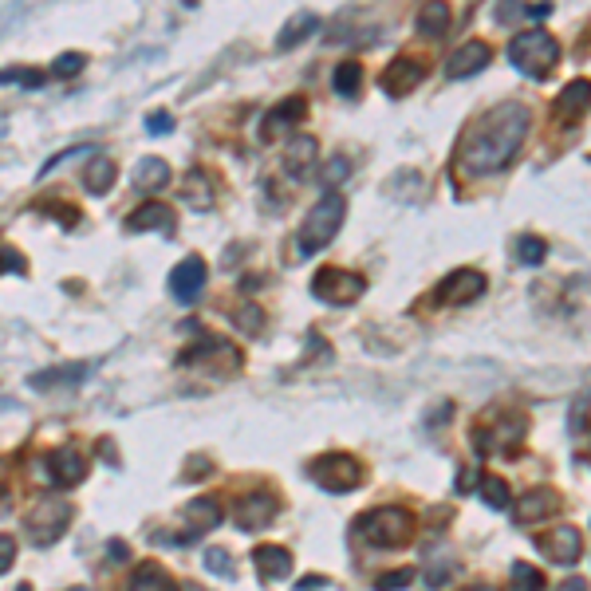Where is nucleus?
<instances>
[{
  "instance_id": "14",
  "label": "nucleus",
  "mask_w": 591,
  "mask_h": 591,
  "mask_svg": "<svg viewBox=\"0 0 591 591\" xmlns=\"http://www.w3.org/2000/svg\"><path fill=\"white\" fill-rule=\"evenodd\" d=\"M489 60H493L489 44L470 40V44H461V48L446 60V75H450V79H470V75L481 72V67H489Z\"/></svg>"
},
{
  "instance_id": "50",
  "label": "nucleus",
  "mask_w": 591,
  "mask_h": 591,
  "mask_svg": "<svg viewBox=\"0 0 591 591\" xmlns=\"http://www.w3.org/2000/svg\"><path fill=\"white\" fill-rule=\"evenodd\" d=\"M461 591H497L493 584H470V587H461Z\"/></svg>"
},
{
  "instance_id": "47",
  "label": "nucleus",
  "mask_w": 591,
  "mask_h": 591,
  "mask_svg": "<svg viewBox=\"0 0 591 591\" xmlns=\"http://www.w3.org/2000/svg\"><path fill=\"white\" fill-rule=\"evenodd\" d=\"M324 587V579L320 576H312V579H300V584H296V591H320Z\"/></svg>"
},
{
  "instance_id": "52",
  "label": "nucleus",
  "mask_w": 591,
  "mask_h": 591,
  "mask_svg": "<svg viewBox=\"0 0 591 591\" xmlns=\"http://www.w3.org/2000/svg\"><path fill=\"white\" fill-rule=\"evenodd\" d=\"M72 591H87V587H72Z\"/></svg>"
},
{
  "instance_id": "17",
  "label": "nucleus",
  "mask_w": 591,
  "mask_h": 591,
  "mask_svg": "<svg viewBox=\"0 0 591 591\" xmlns=\"http://www.w3.org/2000/svg\"><path fill=\"white\" fill-rule=\"evenodd\" d=\"M174 233V209L162 206V201H146L127 218V233Z\"/></svg>"
},
{
  "instance_id": "9",
  "label": "nucleus",
  "mask_w": 591,
  "mask_h": 591,
  "mask_svg": "<svg viewBox=\"0 0 591 591\" xmlns=\"http://www.w3.org/2000/svg\"><path fill=\"white\" fill-rule=\"evenodd\" d=\"M481 292H485V276H481V272H477V268H458V272H450V276L438 284V304L458 308V304H473Z\"/></svg>"
},
{
  "instance_id": "45",
  "label": "nucleus",
  "mask_w": 591,
  "mask_h": 591,
  "mask_svg": "<svg viewBox=\"0 0 591 591\" xmlns=\"http://www.w3.org/2000/svg\"><path fill=\"white\" fill-rule=\"evenodd\" d=\"M525 16L528 20H544V16H552V5H532V8L525 5Z\"/></svg>"
},
{
  "instance_id": "3",
  "label": "nucleus",
  "mask_w": 591,
  "mask_h": 591,
  "mask_svg": "<svg viewBox=\"0 0 591 591\" xmlns=\"http://www.w3.org/2000/svg\"><path fill=\"white\" fill-rule=\"evenodd\" d=\"M509 60H513L517 72H525L528 79H548L552 67L560 63V44H556V36H548L544 28H528V32H520V36H513V44H509Z\"/></svg>"
},
{
  "instance_id": "15",
  "label": "nucleus",
  "mask_w": 591,
  "mask_h": 591,
  "mask_svg": "<svg viewBox=\"0 0 591 591\" xmlns=\"http://www.w3.org/2000/svg\"><path fill=\"white\" fill-rule=\"evenodd\" d=\"M181 517H186V537L193 544L198 537H206V532H213L221 525V505L213 501V497H198V501H189L181 509Z\"/></svg>"
},
{
  "instance_id": "31",
  "label": "nucleus",
  "mask_w": 591,
  "mask_h": 591,
  "mask_svg": "<svg viewBox=\"0 0 591 591\" xmlns=\"http://www.w3.org/2000/svg\"><path fill=\"white\" fill-rule=\"evenodd\" d=\"M544 257H548V245H544L540 237H520V241H517V260H520V265L537 268V265H544Z\"/></svg>"
},
{
  "instance_id": "44",
  "label": "nucleus",
  "mask_w": 591,
  "mask_h": 591,
  "mask_svg": "<svg viewBox=\"0 0 591 591\" xmlns=\"http://www.w3.org/2000/svg\"><path fill=\"white\" fill-rule=\"evenodd\" d=\"M450 576H453V572H450V564H438V567H430L426 584H430V587H446V584H450Z\"/></svg>"
},
{
  "instance_id": "8",
  "label": "nucleus",
  "mask_w": 591,
  "mask_h": 591,
  "mask_svg": "<svg viewBox=\"0 0 591 591\" xmlns=\"http://www.w3.org/2000/svg\"><path fill=\"white\" fill-rule=\"evenodd\" d=\"M206 276H209L206 260H201V257H186L174 272H170V292H174V300L178 304H198L201 288H206Z\"/></svg>"
},
{
  "instance_id": "29",
  "label": "nucleus",
  "mask_w": 591,
  "mask_h": 591,
  "mask_svg": "<svg viewBox=\"0 0 591 591\" xmlns=\"http://www.w3.org/2000/svg\"><path fill=\"white\" fill-rule=\"evenodd\" d=\"M481 497L489 509H509V501H513V493H509V481L505 477H493V473H481Z\"/></svg>"
},
{
  "instance_id": "18",
  "label": "nucleus",
  "mask_w": 591,
  "mask_h": 591,
  "mask_svg": "<svg viewBox=\"0 0 591 591\" xmlns=\"http://www.w3.org/2000/svg\"><path fill=\"white\" fill-rule=\"evenodd\" d=\"M304 115H308V99H300V95H288L284 103L276 107V111H268L265 115V122H260V139H272V134H280V131H288V127H296Z\"/></svg>"
},
{
  "instance_id": "13",
  "label": "nucleus",
  "mask_w": 591,
  "mask_h": 591,
  "mask_svg": "<svg viewBox=\"0 0 591 591\" xmlns=\"http://www.w3.org/2000/svg\"><path fill=\"white\" fill-rule=\"evenodd\" d=\"M587 111H591V83L587 79H572V83L560 91V99H556V119H560L564 127H572Z\"/></svg>"
},
{
  "instance_id": "49",
  "label": "nucleus",
  "mask_w": 591,
  "mask_h": 591,
  "mask_svg": "<svg viewBox=\"0 0 591 591\" xmlns=\"http://www.w3.org/2000/svg\"><path fill=\"white\" fill-rule=\"evenodd\" d=\"M174 591H206V587H201V584H193V579H186V584H178Z\"/></svg>"
},
{
  "instance_id": "27",
  "label": "nucleus",
  "mask_w": 591,
  "mask_h": 591,
  "mask_svg": "<svg viewBox=\"0 0 591 591\" xmlns=\"http://www.w3.org/2000/svg\"><path fill=\"white\" fill-rule=\"evenodd\" d=\"M127 591H174V584H170L162 564H139V572L131 576Z\"/></svg>"
},
{
  "instance_id": "35",
  "label": "nucleus",
  "mask_w": 591,
  "mask_h": 591,
  "mask_svg": "<svg viewBox=\"0 0 591 591\" xmlns=\"http://www.w3.org/2000/svg\"><path fill=\"white\" fill-rule=\"evenodd\" d=\"M414 584V567H394V572H386L374 579V591H402Z\"/></svg>"
},
{
  "instance_id": "48",
  "label": "nucleus",
  "mask_w": 591,
  "mask_h": 591,
  "mask_svg": "<svg viewBox=\"0 0 591 591\" xmlns=\"http://www.w3.org/2000/svg\"><path fill=\"white\" fill-rule=\"evenodd\" d=\"M107 556H111V560H127L131 552H127V544H119V540H115V544H111V548H107Z\"/></svg>"
},
{
  "instance_id": "21",
  "label": "nucleus",
  "mask_w": 591,
  "mask_h": 591,
  "mask_svg": "<svg viewBox=\"0 0 591 591\" xmlns=\"http://www.w3.org/2000/svg\"><path fill=\"white\" fill-rule=\"evenodd\" d=\"M253 564L265 579H288L292 576V552L276 548V544H260V548L253 552Z\"/></svg>"
},
{
  "instance_id": "1",
  "label": "nucleus",
  "mask_w": 591,
  "mask_h": 591,
  "mask_svg": "<svg viewBox=\"0 0 591 591\" xmlns=\"http://www.w3.org/2000/svg\"><path fill=\"white\" fill-rule=\"evenodd\" d=\"M525 134H528V107L501 103L477 119V127L458 150V162L473 178L497 174V170H505L517 158V150L525 146Z\"/></svg>"
},
{
  "instance_id": "30",
  "label": "nucleus",
  "mask_w": 591,
  "mask_h": 591,
  "mask_svg": "<svg viewBox=\"0 0 591 591\" xmlns=\"http://www.w3.org/2000/svg\"><path fill=\"white\" fill-rule=\"evenodd\" d=\"M332 83H335V91H339V95H344V99L359 95V83H363V67H359L355 60L339 63V67H335V79H332Z\"/></svg>"
},
{
  "instance_id": "46",
  "label": "nucleus",
  "mask_w": 591,
  "mask_h": 591,
  "mask_svg": "<svg viewBox=\"0 0 591 591\" xmlns=\"http://www.w3.org/2000/svg\"><path fill=\"white\" fill-rule=\"evenodd\" d=\"M556 591H587V579H579V576H572V579H564Z\"/></svg>"
},
{
  "instance_id": "6",
  "label": "nucleus",
  "mask_w": 591,
  "mask_h": 591,
  "mask_svg": "<svg viewBox=\"0 0 591 591\" xmlns=\"http://www.w3.org/2000/svg\"><path fill=\"white\" fill-rule=\"evenodd\" d=\"M308 473L327 493H351V489L363 485V465L351 453H324V458H315L308 465Z\"/></svg>"
},
{
  "instance_id": "36",
  "label": "nucleus",
  "mask_w": 591,
  "mask_h": 591,
  "mask_svg": "<svg viewBox=\"0 0 591 591\" xmlns=\"http://www.w3.org/2000/svg\"><path fill=\"white\" fill-rule=\"evenodd\" d=\"M347 174H351V162H347V158H339V154H335L332 162L324 166V174H320V178H324V186H327V189H335V186H344V181H347Z\"/></svg>"
},
{
  "instance_id": "16",
  "label": "nucleus",
  "mask_w": 591,
  "mask_h": 591,
  "mask_svg": "<svg viewBox=\"0 0 591 591\" xmlns=\"http://www.w3.org/2000/svg\"><path fill=\"white\" fill-rule=\"evenodd\" d=\"M48 465H52V481L60 489H72L87 477V461H83V453H79V446H60L48 458Z\"/></svg>"
},
{
  "instance_id": "37",
  "label": "nucleus",
  "mask_w": 591,
  "mask_h": 591,
  "mask_svg": "<svg viewBox=\"0 0 591 591\" xmlns=\"http://www.w3.org/2000/svg\"><path fill=\"white\" fill-rule=\"evenodd\" d=\"M237 327H241V332H248V335H260V332H265V312L248 304V308L237 312Z\"/></svg>"
},
{
  "instance_id": "24",
  "label": "nucleus",
  "mask_w": 591,
  "mask_h": 591,
  "mask_svg": "<svg viewBox=\"0 0 591 591\" xmlns=\"http://www.w3.org/2000/svg\"><path fill=\"white\" fill-rule=\"evenodd\" d=\"M320 28V16L315 13H296L288 24L280 28V36H276V52H292V48H300L304 40L312 36V32Z\"/></svg>"
},
{
  "instance_id": "11",
  "label": "nucleus",
  "mask_w": 591,
  "mask_h": 591,
  "mask_svg": "<svg viewBox=\"0 0 591 591\" xmlns=\"http://www.w3.org/2000/svg\"><path fill=\"white\" fill-rule=\"evenodd\" d=\"M280 513V505H276V497L272 493H248L237 501V525H241V532H260V528H268L272 520H276Z\"/></svg>"
},
{
  "instance_id": "34",
  "label": "nucleus",
  "mask_w": 591,
  "mask_h": 591,
  "mask_svg": "<svg viewBox=\"0 0 591 591\" xmlns=\"http://www.w3.org/2000/svg\"><path fill=\"white\" fill-rule=\"evenodd\" d=\"M87 67V55L83 52H63V55H55V63H52V75H60V79H72L79 75Z\"/></svg>"
},
{
  "instance_id": "5",
  "label": "nucleus",
  "mask_w": 591,
  "mask_h": 591,
  "mask_svg": "<svg viewBox=\"0 0 591 591\" xmlns=\"http://www.w3.org/2000/svg\"><path fill=\"white\" fill-rule=\"evenodd\" d=\"M359 532L374 548H399V544H411L414 537V517L399 505H386V509H374L371 517H363Z\"/></svg>"
},
{
  "instance_id": "26",
  "label": "nucleus",
  "mask_w": 591,
  "mask_h": 591,
  "mask_svg": "<svg viewBox=\"0 0 591 591\" xmlns=\"http://www.w3.org/2000/svg\"><path fill=\"white\" fill-rule=\"evenodd\" d=\"M115 178H119V166L111 162L107 154H95L83 170V186H87V193H95V198H103V193L115 186Z\"/></svg>"
},
{
  "instance_id": "33",
  "label": "nucleus",
  "mask_w": 591,
  "mask_h": 591,
  "mask_svg": "<svg viewBox=\"0 0 591 591\" xmlns=\"http://www.w3.org/2000/svg\"><path fill=\"white\" fill-rule=\"evenodd\" d=\"M5 83H24V87L36 91V87L48 83V75H44V72H28V67H5V72H0V87H5Z\"/></svg>"
},
{
  "instance_id": "23",
  "label": "nucleus",
  "mask_w": 591,
  "mask_h": 591,
  "mask_svg": "<svg viewBox=\"0 0 591 591\" xmlns=\"http://www.w3.org/2000/svg\"><path fill=\"white\" fill-rule=\"evenodd\" d=\"M170 181V166H166V158H142L139 166H134V178H131V186L134 193H158Z\"/></svg>"
},
{
  "instance_id": "51",
  "label": "nucleus",
  "mask_w": 591,
  "mask_h": 591,
  "mask_svg": "<svg viewBox=\"0 0 591 591\" xmlns=\"http://www.w3.org/2000/svg\"><path fill=\"white\" fill-rule=\"evenodd\" d=\"M16 591H36V587H32V584H20V587H16Z\"/></svg>"
},
{
  "instance_id": "7",
  "label": "nucleus",
  "mask_w": 591,
  "mask_h": 591,
  "mask_svg": "<svg viewBox=\"0 0 591 591\" xmlns=\"http://www.w3.org/2000/svg\"><path fill=\"white\" fill-rule=\"evenodd\" d=\"M363 288H367V280L359 276V272H347V268H320L312 276V296L315 300H324V304H355L359 296H363Z\"/></svg>"
},
{
  "instance_id": "22",
  "label": "nucleus",
  "mask_w": 591,
  "mask_h": 591,
  "mask_svg": "<svg viewBox=\"0 0 591 591\" xmlns=\"http://www.w3.org/2000/svg\"><path fill=\"white\" fill-rule=\"evenodd\" d=\"M315 139L312 134H296V139L288 142V150H284V170H288L292 178H308V170L315 162Z\"/></svg>"
},
{
  "instance_id": "28",
  "label": "nucleus",
  "mask_w": 591,
  "mask_h": 591,
  "mask_svg": "<svg viewBox=\"0 0 591 591\" xmlns=\"http://www.w3.org/2000/svg\"><path fill=\"white\" fill-rule=\"evenodd\" d=\"M446 28H450V8L446 5H422V13H418V36L441 40Z\"/></svg>"
},
{
  "instance_id": "32",
  "label": "nucleus",
  "mask_w": 591,
  "mask_h": 591,
  "mask_svg": "<svg viewBox=\"0 0 591 591\" xmlns=\"http://www.w3.org/2000/svg\"><path fill=\"white\" fill-rule=\"evenodd\" d=\"M509 591H544V576L532 564H513V584Z\"/></svg>"
},
{
  "instance_id": "19",
  "label": "nucleus",
  "mask_w": 591,
  "mask_h": 591,
  "mask_svg": "<svg viewBox=\"0 0 591 591\" xmlns=\"http://www.w3.org/2000/svg\"><path fill=\"white\" fill-rule=\"evenodd\" d=\"M422 75H426V67L418 60H394L383 72V91L386 95H411V91L422 83Z\"/></svg>"
},
{
  "instance_id": "12",
  "label": "nucleus",
  "mask_w": 591,
  "mask_h": 591,
  "mask_svg": "<svg viewBox=\"0 0 591 591\" xmlns=\"http://www.w3.org/2000/svg\"><path fill=\"white\" fill-rule=\"evenodd\" d=\"M91 371H95V363H60V367H44L28 379L32 391H55V386H79L91 379Z\"/></svg>"
},
{
  "instance_id": "43",
  "label": "nucleus",
  "mask_w": 591,
  "mask_h": 591,
  "mask_svg": "<svg viewBox=\"0 0 591 591\" xmlns=\"http://www.w3.org/2000/svg\"><path fill=\"white\" fill-rule=\"evenodd\" d=\"M477 485H481V473H477V470H461L458 473V493H473Z\"/></svg>"
},
{
  "instance_id": "10",
  "label": "nucleus",
  "mask_w": 591,
  "mask_h": 591,
  "mask_svg": "<svg viewBox=\"0 0 591 591\" xmlns=\"http://www.w3.org/2000/svg\"><path fill=\"white\" fill-rule=\"evenodd\" d=\"M537 548L548 556L552 564H560V567H572L579 556H584V540H579V528L572 525H560V528H552L548 537H540L537 540Z\"/></svg>"
},
{
  "instance_id": "42",
  "label": "nucleus",
  "mask_w": 591,
  "mask_h": 591,
  "mask_svg": "<svg viewBox=\"0 0 591 591\" xmlns=\"http://www.w3.org/2000/svg\"><path fill=\"white\" fill-rule=\"evenodd\" d=\"M13 564H16V540L0 532V576H5Z\"/></svg>"
},
{
  "instance_id": "2",
  "label": "nucleus",
  "mask_w": 591,
  "mask_h": 591,
  "mask_svg": "<svg viewBox=\"0 0 591 591\" xmlns=\"http://www.w3.org/2000/svg\"><path fill=\"white\" fill-rule=\"evenodd\" d=\"M344 218H347V198L344 193H324L320 201L308 209V218H304V225H300V253L304 257H315L320 248H327L335 241V233H339V225H344Z\"/></svg>"
},
{
  "instance_id": "39",
  "label": "nucleus",
  "mask_w": 591,
  "mask_h": 591,
  "mask_svg": "<svg viewBox=\"0 0 591 591\" xmlns=\"http://www.w3.org/2000/svg\"><path fill=\"white\" fill-rule=\"evenodd\" d=\"M87 154H91V146H67V150H60V154H52V158H48V162H44V166H40V178H48V174H52V170H55V166H60V162H67V158H87Z\"/></svg>"
},
{
  "instance_id": "41",
  "label": "nucleus",
  "mask_w": 591,
  "mask_h": 591,
  "mask_svg": "<svg viewBox=\"0 0 591 591\" xmlns=\"http://www.w3.org/2000/svg\"><path fill=\"white\" fill-rule=\"evenodd\" d=\"M146 131L150 134H170L174 131V115H170V111H154V115H146Z\"/></svg>"
},
{
  "instance_id": "38",
  "label": "nucleus",
  "mask_w": 591,
  "mask_h": 591,
  "mask_svg": "<svg viewBox=\"0 0 591 591\" xmlns=\"http://www.w3.org/2000/svg\"><path fill=\"white\" fill-rule=\"evenodd\" d=\"M206 567H213V572L225 576V579L237 576V572H233V560H229V552H225V548H209V552H206Z\"/></svg>"
},
{
  "instance_id": "40",
  "label": "nucleus",
  "mask_w": 591,
  "mask_h": 591,
  "mask_svg": "<svg viewBox=\"0 0 591 591\" xmlns=\"http://www.w3.org/2000/svg\"><path fill=\"white\" fill-rule=\"evenodd\" d=\"M5 272H20V276H28V260L16 253V248H0V276Z\"/></svg>"
},
{
  "instance_id": "20",
  "label": "nucleus",
  "mask_w": 591,
  "mask_h": 591,
  "mask_svg": "<svg viewBox=\"0 0 591 591\" xmlns=\"http://www.w3.org/2000/svg\"><path fill=\"white\" fill-rule=\"evenodd\" d=\"M556 509H560V497H556V489H532V493L520 497L517 520H520V525H537V520L552 517Z\"/></svg>"
},
{
  "instance_id": "25",
  "label": "nucleus",
  "mask_w": 591,
  "mask_h": 591,
  "mask_svg": "<svg viewBox=\"0 0 591 591\" xmlns=\"http://www.w3.org/2000/svg\"><path fill=\"white\" fill-rule=\"evenodd\" d=\"M181 201H186L189 209H198V213L213 209V181H209L206 170H189V174H186V186H181Z\"/></svg>"
},
{
  "instance_id": "4",
  "label": "nucleus",
  "mask_w": 591,
  "mask_h": 591,
  "mask_svg": "<svg viewBox=\"0 0 591 591\" xmlns=\"http://www.w3.org/2000/svg\"><path fill=\"white\" fill-rule=\"evenodd\" d=\"M72 517H75L72 501H63V497H40L24 517V537L32 544H40V548H48V544H55L67 532Z\"/></svg>"
}]
</instances>
